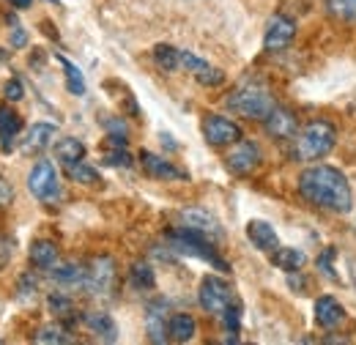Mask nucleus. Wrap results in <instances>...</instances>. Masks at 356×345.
Here are the masks:
<instances>
[{
	"label": "nucleus",
	"mask_w": 356,
	"mask_h": 345,
	"mask_svg": "<svg viewBox=\"0 0 356 345\" xmlns=\"http://www.w3.org/2000/svg\"><path fill=\"white\" fill-rule=\"evenodd\" d=\"M296 186H299V195L315 209H323L332 214H348L354 209V192L346 172L332 165H312L307 170H302L296 178Z\"/></svg>",
	"instance_id": "1"
},
{
	"label": "nucleus",
	"mask_w": 356,
	"mask_h": 345,
	"mask_svg": "<svg viewBox=\"0 0 356 345\" xmlns=\"http://www.w3.org/2000/svg\"><path fill=\"white\" fill-rule=\"evenodd\" d=\"M225 104L236 115H241V118L264 121L268 113L274 110L277 102L271 96V88L266 86V80H261V77H244L238 86L227 93Z\"/></svg>",
	"instance_id": "2"
},
{
	"label": "nucleus",
	"mask_w": 356,
	"mask_h": 345,
	"mask_svg": "<svg viewBox=\"0 0 356 345\" xmlns=\"http://www.w3.org/2000/svg\"><path fill=\"white\" fill-rule=\"evenodd\" d=\"M337 145V129L334 124L323 121V118H315L307 127L296 131L293 137V145H291V157L293 162H321L323 157L332 154V148Z\"/></svg>",
	"instance_id": "3"
},
{
	"label": "nucleus",
	"mask_w": 356,
	"mask_h": 345,
	"mask_svg": "<svg viewBox=\"0 0 356 345\" xmlns=\"http://www.w3.org/2000/svg\"><path fill=\"white\" fill-rule=\"evenodd\" d=\"M168 244H170V250L178 252V255H189V258L206 260V263H211L214 268H220L225 274L230 271L227 260L220 258V252H217V247L211 244V239L203 236V233H197V230H189V227L168 230Z\"/></svg>",
	"instance_id": "4"
},
{
	"label": "nucleus",
	"mask_w": 356,
	"mask_h": 345,
	"mask_svg": "<svg viewBox=\"0 0 356 345\" xmlns=\"http://www.w3.org/2000/svg\"><path fill=\"white\" fill-rule=\"evenodd\" d=\"M118 280V266L110 255H96L88 263V277H86V294L93 299H107L115 291Z\"/></svg>",
	"instance_id": "5"
},
{
	"label": "nucleus",
	"mask_w": 356,
	"mask_h": 345,
	"mask_svg": "<svg viewBox=\"0 0 356 345\" xmlns=\"http://www.w3.org/2000/svg\"><path fill=\"white\" fill-rule=\"evenodd\" d=\"M197 302H200V307H203L209 315L220 318L225 310L233 304V288L225 282L222 277H214V274H209V277H203V280H200Z\"/></svg>",
	"instance_id": "6"
},
{
	"label": "nucleus",
	"mask_w": 356,
	"mask_h": 345,
	"mask_svg": "<svg viewBox=\"0 0 356 345\" xmlns=\"http://www.w3.org/2000/svg\"><path fill=\"white\" fill-rule=\"evenodd\" d=\"M28 189L36 200L42 203H55L60 198V181H58V170L49 159H39L33 165V170L28 175Z\"/></svg>",
	"instance_id": "7"
},
{
	"label": "nucleus",
	"mask_w": 356,
	"mask_h": 345,
	"mask_svg": "<svg viewBox=\"0 0 356 345\" xmlns=\"http://www.w3.org/2000/svg\"><path fill=\"white\" fill-rule=\"evenodd\" d=\"M264 162V154H261V145L255 140H238L230 145V151L225 154V168L233 172V175H250L261 168Z\"/></svg>",
	"instance_id": "8"
},
{
	"label": "nucleus",
	"mask_w": 356,
	"mask_h": 345,
	"mask_svg": "<svg viewBox=\"0 0 356 345\" xmlns=\"http://www.w3.org/2000/svg\"><path fill=\"white\" fill-rule=\"evenodd\" d=\"M296 39V19L288 14H274L266 22V33H264V49L266 52H282L288 49L291 42Z\"/></svg>",
	"instance_id": "9"
},
{
	"label": "nucleus",
	"mask_w": 356,
	"mask_h": 345,
	"mask_svg": "<svg viewBox=\"0 0 356 345\" xmlns=\"http://www.w3.org/2000/svg\"><path fill=\"white\" fill-rule=\"evenodd\" d=\"M200 129H203L206 143H209V145H214V148L233 145V143H238V140L244 137V134H241V127H238L236 121L225 118V115H206Z\"/></svg>",
	"instance_id": "10"
},
{
	"label": "nucleus",
	"mask_w": 356,
	"mask_h": 345,
	"mask_svg": "<svg viewBox=\"0 0 356 345\" xmlns=\"http://www.w3.org/2000/svg\"><path fill=\"white\" fill-rule=\"evenodd\" d=\"M170 304L165 299H154V302L145 304V332H148V340L151 343H168L170 335H168V323H170Z\"/></svg>",
	"instance_id": "11"
},
{
	"label": "nucleus",
	"mask_w": 356,
	"mask_h": 345,
	"mask_svg": "<svg viewBox=\"0 0 356 345\" xmlns=\"http://www.w3.org/2000/svg\"><path fill=\"white\" fill-rule=\"evenodd\" d=\"M264 129L274 140H293L296 131H299V121H296L293 110H288L282 104H274V110L264 118Z\"/></svg>",
	"instance_id": "12"
},
{
	"label": "nucleus",
	"mask_w": 356,
	"mask_h": 345,
	"mask_svg": "<svg viewBox=\"0 0 356 345\" xmlns=\"http://www.w3.org/2000/svg\"><path fill=\"white\" fill-rule=\"evenodd\" d=\"M86 277H88V266L83 263H58L55 268H49V280L63 291H86Z\"/></svg>",
	"instance_id": "13"
},
{
	"label": "nucleus",
	"mask_w": 356,
	"mask_h": 345,
	"mask_svg": "<svg viewBox=\"0 0 356 345\" xmlns=\"http://www.w3.org/2000/svg\"><path fill=\"white\" fill-rule=\"evenodd\" d=\"M140 165H143L145 175H151L156 181H186V172L181 170V168H176L165 157L151 154V151H140Z\"/></svg>",
	"instance_id": "14"
},
{
	"label": "nucleus",
	"mask_w": 356,
	"mask_h": 345,
	"mask_svg": "<svg viewBox=\"0 0 356 345\" xmlns=\"http://www.w3.org/2000/svg\"><path fill=\"white\" fill-rule=\"evenodd\" d=\"M80 321H83V326L88 329L90 335H96L99 340H104V343H115L118 340V326H115L110 312H104V310H86L80 315Z\"/></svg>",
	"instance_id": "15"
},
{
	"label": "nucleus",
	"mask_w": 356,
	"mask_h": 345,
	"mask_svg": "<svg viewBox=\"0 0 356 345\" xmlns=\"http://www.w3.org/2000/svg\"><path fill=\"white\" fill-rule=\"evenodd\" d=\"M178 222H181V227L197 230V233H203L209 239H222L220 222L209 211H203V209H184V211H178Z\"/></svg>",
	"instance_id": "16"
},
{
	"label": "nucleus",
	"mask_w": 356,
	"mask_h": 345,
	"mask_svg": "<svg viewBox=\"0 0 356 345\" xmlns=\"http://www.w3.org/2000/svg\"><path fill=\"white\" fill-rule=\"evenodd\" d=\"M343 321H346V310H343V304L337 302L334 296H321L315 302V323L321 329H334Z\"/></svg>",
	"instance_id": "17"
},
{
	"label": "nucleus",
	"mask_w": 356,
	"mask_h": 345,
	"mask_svg": "<svg viewBox=\"0 0 356 345\" xmlns=\"http://www.w3.org/2000/svg\"><path fill=\"white\" fill-rule=\"evenodd\" d=\"M247 239L252 241V247L255 250H261V252H274L277 247H280V239H277V230L264 222V219H252L250 225H247Z\"/></svg>",
	"instance_id": "18"
},
{
	"label": "nucleus",
	"mask_w": 356,
	"mask_h": 345,
	"mask_svg": "<svg viewBox=\"0 0 356 345\" xmlns=\"http://www.w3.org/2000/svg\"><path fill=\"white\" fill-rule=\"evenodd\" d=\"M22 131V118L17 110H11L8 104H0V151L8 154L14 148L17 134Z\"/></svg>",
	"instance_id": "19"
},
{
	"label": "nucleus",
	"mask_w": 356,
	"mask_h": 345,
	"mask_svg": "<svg viewBox=\"0 0 356 345\" xmlns=\"http://www.w3.org/2000/svg\"><path fill=\"white\" fill-rule=\"evenodd\" d=\"M55 134H58V127H55V124H33V127L28 129V134L22 137V151H25V154H42L44 148L52 145Z\"/></svg>",
	"instance_id": "20"
},
{
	"label": "nucleus",
	"mask_w": 356,
	"mask_h": 345,
	"mask_svg": "<svg viewBox=\"0 0 356 345\" xmlns=\"http://www.w3.org/2000/svg\"><path fill=\"white\" fill-rule=\"evenodd\" d=\"M28 258H31V263H33V268H39V271H49V268H55V266H58L60 252H58V244H55V241H49V239H39V241H33V244H31Z\"/></svg>",
	"instance_id": "21"
},
{
	"label": "nucleus",
	"mask_w": 356,
	"mask_h": 345,
	"mask_svg": "<svg viewBox=\"0 0 356 345\" xmlns=\"http://www.w3.org/2000/svg\"><path fill=\"white\" fill-rule=\"evenodd\" d=\"M271 263H274L277 268L288 271V274H296V271L305 268L307 255H305L302 250H296V247H277V250L271 252Z\"/></svg>",
	"instance_id": "22"
},
{
	"label": "nucleus",
	"mask_w": 356,
	"mask_h": 345,
	"mask_svg": "<svg viewBox=\"0 0 356 345\" xmlns=\"http://www.w3.org/2000/svg\"><path fill=\"white\" fill-rule=\"evenodd\" d=\"M168 335H170V340H173V343H189V340H195V335H197V323H195V318H192V315H186V312H176V315H170Z\"/></svg>",
	"instance_id": "23"
},
{
	"label": "nucleus",
	"mask_w": 356,
	"mask_h": 345,
	"mask_svg": "<svg viewBox=\"0 0 356 345\" xmlns=\"http://www.w3.org/2000/svg\"><path fill=\"white\" fill-rule=\"evenodd\" d=\"M55 157H58L60 165L80 162V159H86V143L77 140V137H60L55 143Z\"/></svg>",
	"instance_id": "24"
},
{
	"label": "nucleus",
	"mask_w": 356,
	"mask_h": 345,
	"mask_svg": "<svg viewBox=\"0 0 356 345\" xmlns=\"http://www.w3.org/2000/svg\"><path fill=\"white\" fill-rule=\"evenodd\" d=\"M33 343H42V345H66L72 343V335L63 323H44L42 329H36L33 335Z\"/></svg>",
	"instance_id": "25"
},
{
	"label": "nucleus",
	"mask_w": 356,
	"mask_h": 345,
	"mask_svg": "<svg viewBox=\"0 0 356 345\" xmlns=\"http://www.w3.org/2000/svg\"><path fill=\"white\" fill-rule=\"evenodd\" d=\"M63 168H66V178H69V181H77V184H83V186H96V184L102 181L99 170L86 165L83 159H80V162H72V165H63Z\"/></svg>",
	"instance_id": "26"
},
{
	"label": "nucleus",
	"mask_w": 356,
	"mask_h": 345,
	"mask_svg": "<svg viewBox=\"0 0 356 345\" xmlns=\"http://www.w3.org/2000/svg\"><path fill=\"white\" fill-rule=\"evenodd\" d=\"M129 282H132L137 291H151V288L156 285L154 268H151L145 260H134L132 268H129Z\"/></svg>",
	"instance_id": "27"
},
{
	"label": "nucleus",
	"mask_w": 356,
	"mask_h": 345,
	"mask_svg": "<svg viewBox=\"0 0 356 345\" xmlns=\"http://www.w3.org/2000/svg\"><path fill=\"white\" fill-rule=\"evenodd\" d=\"M154 63L162 72H176L178 66H181V49L170 47V44H156L154 47Z\"/></svg>",
	"instance_id": "28"
},
{
	"label": "nucleus",
	"mask_w": 356,
	"mask_h": 345,
	"mask_svg": "<svg viewBox=\"0 0 356 345\" xmlns=\"http://www.w3.org/2000/svg\"><path fill=\"white\" fill-rule=\"evenodd\" d=\"M58 63L63 66V72H66V88H69V93H74V96H83L86 93V80H83V72L69 61V58H63V55H58Z\"/></svg>",
	"instance_id": "29"
},
{
	"label": "nucleus",
	"mask_w": 356,
	"mask_h": 345,
	"mask_svg": "<svg viewBox=\"0 0 356 345\" xmlns=\"http://www.w3.org/2000/svg\"><path fill=\"white\" fill-rule=\"evenodd\" d=\"M36 296H39V277L33 271L19 274V280H17V299L22 304H28L33 302Z\"/></svg>",
	"instance_id": "30"
},
{
	"label": "nucleus",
	"mask_w": 356,
	"mask_h": 345,
	"mask_svg": "<svg viewBox=\"0 0 356 345\" xmlns=\"http://www.w3.org/2000/svg\"><path fill=\"white\" fill-rule=\"evenodd\" d=\"M47 307H49V312H52L55 318H60V321L74 318V302H72V299H69V294H63V291L52 294V296L47 299Z\"/></svg>",
	"instance_id": "31"
},
{
	"label": "nucleus",
	"mask_w": 356,
	"mask_h": 345,
	"mask_svg": "<svg viewBox=\"0 0 356 345\" xmlns=\"http://www.w3.org/2000/svg\"><path fill=\"white\" fill-rule=\"evenodd\" d=\"M326 11L340 22H356V0H326Z\"/></svg>",
	"instance_id": "32"
},
{
	"label": "nucleus",
	"mask_w": 356,
	"mask_h": 345,
	"mask_svg": "<svg viewBox=\"0 0 356 345\" xmlns=\"http://www.w3.org/2000/svg\"><path fill=\"white\" fill-rule=\"evenodd\" d=\"M181 66H184L186 72H192L195 77H197L200 72H206V69H209V63H206L203 58H197L195 52H186V49H181Z\"/></svg>",
	"instance_id": "33"
},
{
	"label": "nucleus",
	"mask_w": 356,
	"mask_h": 345,
	"mask_svg": "<svg viewBox=\"0 0 356 345\" xmlns=\"http://www.w3.org/2000/svg\"><path fill=\"white\" fill-rule=\"evenodd\" d=\"M104 165L110 168H132V157L127 154V148H113L104 154Z\"/></svg>",
	"instance_id": "34"
},
{
	"label": "nucleus",
	"mask_w": 356,
	"mask_h": 345,
	"mask_svg": "<svg viewBox=\"0 0 356 345\" xmlns=\"http://www.w3.org/2000/svg\"><path fill=\"white\" fill-rule=\"evenodd\" d=\"M195 80H197L200 86H206V88H217V86H222V83H225V72H222V69L209 66V69H206V72H200Z\"/></svg>",
	"instance_id": "35"
},
{
	"label": "nucleus",
	"mask_w": 356,
	"mask_h": 345,
	"mask_svg": "<svg viewBox=\"0 0 356 345\" xmlns=\"http://www.w3.org/2000/svg\"><path fill=\"white\" fill-rule=\"evenodd\" d=\"M334 255H337V252H334V247H326V250H323V255H318V268H321V271H323L329 280H337V274H334V266H332Z\"/></svg>",
	"instance_id": "36"
},
{
	"label": "nucleus",
	"mask_w": 356,
	"mask_h": 345,
	"mask_svg": "<svg viewBox=\"0 0 356 345\" xmlns=\"http://www.w3.org/2000/svg\"><path fill=\"white\" fill-rule=\"evenodd\" d=\"M11 203H14V184L6 175H0V209H8Z\"/></svg>",
	"instance_id": "37"
},
{
	"label": "nucleus",
	"mask_w": 356,
	"mask_h": 345,
	"mask_svg": "<svg viewBox=\"0 0 356 345\" xmlns=\"http://www.w3.org/2000/svg\"><path fill=\"white\" fill-rule=\"evenodd\" d=\"M3 96H6V102H19V99L25 96V88H22V83L14 77V80H8V83H6Z\"/></svg>",
	"instance_id": "38"
},
{
	"label": "nucleus",
	"mask_w": 356,
	"mask_h": 345,
	"mask_svg": "<svg viewBox=\"0 0 356 345\" xmlns=\"http://www.w3.org/2000/svg\"><path fill=\"white\" fill-rule=\"evenodd\" d=\"M104 129H107V134H118V137H127L129 134L124 118H104Z\"/></svg>",
	"instance_id": "39"
},
{
	"label": "nucleus",
	"mask_w": 356,
	"mask_h": 345,
	"mask_svg": "<svg viewBox=\"0 0 356 345\" xmlns=\"http://www.w3.org/2000/svg\"><path fill=\"white\" fill-rule=\"evenodd\" d=\"M25 44H28V36H25L22 25H19V22H14V31H11V47H14V49H22Z\"/></svg>",
	"instance_id": "40"
},
{
	"label": "nucleus",
	"mask_w": 356,
	"mask_h": 345,
	"mask_svg": "<svg viewBox=\"0 0 356 345\" xmlns=\"http://www.w3.org/2000/svg\"><path fill=\"white\" fill-rule=\"evenodd\" d=\"M8 6H14V8H19V11H22V8H31V6H33V0H8Z\"/></svg>",
	"instance_id": "41"
},
{
	"label": "nucleus",
	"mask_w": 356,
	"mask_h": 345,
	"mask_svg": "<svg viewBox=\"0 0 356 345\" xmlns=\"http://www.w3.org/2000/svg\"><path fill=\"white\" fill-rule=\"evenodd\" d=\"M351 277H354V282H356V260H351Z\"/></svg>",
	"instance_id": "42"
},
{
	"label": "nucleus",
	"mask_w": 356,
	"mask_h": 345,
	"mask_svg": "<svg viewBox=\"0 0 356 345\" xmlns=\"http://www.w3.org/2000/svg\"><path fill=\"white\" fill-rule=\"evenodd\" d=\"M49 3H58V0H49Z\"/></svg>",
	"instance_id": "43"
}]
</instances>
